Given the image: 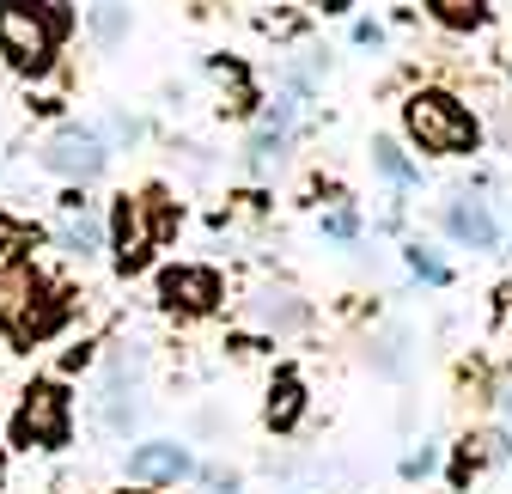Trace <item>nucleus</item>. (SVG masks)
Returning <instances> with one entry per match:
<instances>
[{"label":"nucleus","instance_id":"nucleus-1","mask_svg":"<svg viewBox=\"0 0 512 494\" xmlns=\"http://www.w3.org/2000/svg\"><path fill=\"white\" fill-rule=\"evenodd\" d=\"M403 135L427 159H470L482 153V116L452 86H415L403 98Z\"/></svg>","mask_w":512,"mask_h":494},{"label":"nucleus","instance_id":"nucleus-2","mask_svg":"<svg viewBox=\"0 0 512 494\" xmlns=\"http://www.w3.org/2000/svg\"><path fill=\"white\" fill-rule=\"evenodd\" d=\"M74 31L68 0H0V61L19 74H49L61 37Z\"/></svg>","mask_w":512,"mask_h":494},{"label":"nucleus","instance_id":"nucleus-3","mask_svg":"<svg viewBox=\"0 0 512 494\" xmlns=\"http://www.w3.org/2000/svg\"><path fill=\"white\" fill-rule=\"evenodd\" d=\"M61 312H68V299L49 287V275L37 263L13 257L7 269H0V336H7L13 348H31V342L55 336Z\"/></svg>","mask_w":512,"mask_h":494},{"label":"nucleus","instance_id":"nucleus-4","mask_svg":"<svg viewBox=\"0 0 512 494\" xmlns=\"http://www.w3.org/2000/svg\"><path fill=\"white\" fill-rule=\"evenodd\" d=\"M74 434V397L61 379H37L13 409V446L19 452H61Z\"/></svg>","mask_w":512,"mask_h":494},{"label":"nucleus","instance_id":"nucleus-5","mask_svg":"<svg viewBox=\"0 0 512 494\" xmlns=\"http://www.w3.org/2000/svg\"><path fill=\"white\" fill-rule=\"evenodd\" d=\"M104 226H110L116 275H141V269L153 263V251H159V232H165V208H159V196H128V190H122V196L110 202Z\"/></svg>","mask_w":512,"mask_h":494},{"label":"nucleus","instance_id":"nucleus-6","mask_svg":"<svg viewBox=\"0 0 512 494\" xmlns=\"http://www.w3.org/2000/svg\"><path fill=\"white\" fill-rule=\"evenodd\" d=\"M433 220H439V232L458 244V251H470V257H494L500 251V238H506V226H500V214H494V202L476 190H452L439 208H433Z\"/></svg>","mask_w":512,"mask_h":494},{"label":"nucleus","instance_id":"nucleus-7","mask_svg":"<svg viewBox=\"0 0 512 494\" xmlns=\"http://www.w3.org/2000/svg\"><path fill=\"white\" fill-rule=\"evenodd\" d=\"M104 165H110V147H104V135L92 129V122H61V129L43 141V171H55L61 183H86L92 177H104Z\"/></svg>","mask_w":512,"mask_h":494},{"label":"nucleus","instance_id":"nucleus-8","mask_svg":"<svg viewBox=\"0 0 512 494\" xmlns=\"http://www.w3.org/2000/svg\"><path fill=\"white\" fill-rule=\"evenodd\" d=\"M220 299H226V281L214 263H171L159 269V305L177 318H208L220 312Z\"/></svg>","mask_w":512,"mask_h":494},{"label":"nucleus","instance_id":"nucleus-9","mask_svg":"<svg viewBox=\"0 0 512 494\" xmlns=\"http://www.w3.org/2000/svg\"><path fill=\"white\" fill-rule=\"evenodd\" d=\"M55 244H61L68 257H80V263H92L98 251H110V226H104V214L86 202L80 183L55 202Z\"/></svg>","mask_w":512,"mask_h":494},{"label":"nucleus","instance_id":"nucleus-10","mask_svg":"<svg viewBox=\"0 0 512 494\" xmlns=\"http://www.w3.org/2000/svg\"><path fill=\"white\" fill-rule=\"evenodd\" d=\"M122 470L135 488H177V482L196 476V452L183 440H141V446H128Z\"/></svg>","mask_w":512,"mask_h":494},{"label":"nucleus","instance_id":"nucleus-11","mask_svg":"<svg viewBox=\"0 0 512 494\" xmlns=\"http://www.w3.org/2000/svg\"><path fill=\"white\" fill-rule=\"evenodd\" d=\"M244 318H250V330H263V336H299L311 312H305V299L293 287H256L250 305H244Z\"/></svg>","mask_w":512,"mask_h":494},{"label":"nucleus","instance_id":"nucleus-12","mask_svg":"<svg viewBox=\"0 0 512 494\" xmlns=\"http://www.w3.org/2000/svg\"><path fill=\"white\" fill-rule=\"evenodd\" d=\"M372 171H378V183L391 190V214H403L409 208V196H421V159H409L391 135H372Z\"/></svg>","mask_w":512,"mask_h":494},{"label":"nucleus","instance_id":"nucleus-13","mask_svg":"<svg viewBox=\"0 0 512 494\" xmlns=\"http://www.w3.org/2000/svg\"><path fill=\"white\" fill-rule=\"evenodd\" d=\"M141 385L135 379H110L104 373V391H98V427H104V434L110 440H128V434H135V427H141Z\"/></svg>","mask_w":512,"mask_h":494},{"label":"nucleus","instance_id":"nucleus-14","mask_svg":"<svg viewBox=\"0 0 512 494\" xmlns=\"http://www.w3.org/2000/svg\"><path fill=\"white\" fill-rule=\"evenodd\" d=\"M263 421H269V434H293V427L305 421V379L293 373V366H281V373L269 379V397H263Z\"/></svg>","mask_w":512,"mask_h":494},{"label":"nucleus","instance_id":"nucleus-15","mask_svg":"<svg viewBox=\"0 0 512 494\" xmlns=\"http://www.w3.org/2000/svg\"><path fill=\"white\" fill-rule=\"evenodd\" d=\"M293 129H275V122H256L250 129V141H244V171L250 177H275L281 165H287V153H293Z\"/></svg>","mask_w":512,"mask_h":494},{"label":"nucleus","instance_id":"nucleus-16","mask_svg":"<svg viewBox=\"0 0 512 494\" xmlns=\"http://www.w3.org/2000/svg\"><path fill=\"white\" fill-rule=\"evenodd\" d=\"M366 360H372V373H378V379H409V366H415V336H409L403 324L378 330L372 348H366Z\"/></svg>","mask_w":512,"mask_h":494},{"label":"nucleus","instance_id":"nucleus-17","mask_svg":"<svg viewBox=\"0 0 512 494\" xmlns=\"http://www.w3.org/2000/svg\"><path fill=\"white\" fill-rule=\"evenodd\" d=\"M128 31H135V13H128V0H98V7L86 13V37H92L98 49L128 43Z\"/></svg>","mask_w":512,"mask_h":494},{"label":"nucleus","instance_id":"nucleus-18","mask_svg":"<svg viewBox=\"0 0 512 494\" xmlns=\"http://www.w3.org/2000/svg\"><path fill=\"white\" fill-rule=\"evenodd\" d=\"M488 7H494V0H427V13H433L445 31H458V37L482 31V25H488Z\"/></svg>","mask_w":512,"mask_h":494},{"label":"nucleus","instance_id":"nucleus-19","mask_svg":"<svg viewBox=\"0 0 512 494\" xmlns=\"http://www.w3.org/2000/svg\"><path fill=\"white\" fill-rule=\"evenodd\" d=\"M403 263H409V275H415L421 287H452V269H445V257L433 251V244H421V238L403 244Z\"/></svg>","mask_w":512,"mask_h":494},{"label":"nucleus","instance_id":"nucleus-20","mask_svg":"<svg viewBox=\"0 0 512 494\" xmlns=\"http://www.w3.org/2000/svg\"><path fill=\"white\" fill-rule=\"evenodd\" d=\"M317 232H324L330 244H360V238H366V220H360L354 202H336V208L317 214Z\"/></svg>","mask_w":512,"mask_h":494},{"label":"nucleus","instance_id":"nucleus-21","mask_svg":"<svg viewBox=\"0 0 512 494\" xmlns=\"http://www.w3.org/2000/svg\"><path fill=\"white\" fill-rule=\"evenodd\" d=\"M92 129L104 135L110 153H128V147H141V141H147V122H141V116H128V110H110L104 122H92Z\"/></svg>","mask_w":512,"mask_h":494},{"label":"nucleus","instance_id":"nucleus-22","mask_svg":"<svg viewBox=\"0 0 512 494\" xmlns=\"http://www.w3.org/2000/svg\"><path fill=\"white\" fill-rule=\"evenodd\" d=\"M397 470H403V482H427V476L439 470V440H421L415 452H403V464H397Z\"/></svg>","mask_w":512,"mask_h":494},{"label":"nucleus","instance_id":"nucleus-23","mask_svg":"<svg viewBox=\"0 0 512 494\" xmlns=\"http://www.w3.org/2000/svg\"><path fill=\"white\" fill-rule=\"evenodd\" d=\"M31 238H37V226H31V220H19V214H7V208H0V257L25 251Z\"/></svg>","mask_w":512,"mask_h":494},{"label":"nucleus","instance_id":"nucleus-24","mask_svg":"<svg viewBox=\"0 0 512 494\" xmlns=\"http://www.w3.org/2000/svg\"><path fill=\"white\" fill-rule=\"evenodd\" d=\"M354 43H360V49H378V43H384V25H378V19H360V25H354Z\"/></svg>","mask_w":512,"mask_h":494},{"label":"nucleus","instance_id":"nucleus-25","mask_svg":"<svg viewBox=\"0 0 512 494\" xmlns=\"http://www.w3.org/2000/svg\"><path fill=\"white\" fill-rule=\"evenodd\" d=\"M494 415H500V427L512 434V385H500V397H494Z\"/></svg>","mask_w":512,"mask_h":494},{"label":"nucleus","instance_id":"nucleus-26","mask_svg":"<svg viewBox=\"0 0 512 494\" xmlns=\"http://www.w3.org/2000/svg\"><path fill=\"white\" fill-rule=\"evenodd\" d=\"M305 7H311V13H348L354 0H305Z\"/></svg>","mask_w":512,"mask_h":494},{"label":"nucleus","instance_id":"nucleus-27","mask_svg":"<svg viewBox=\"0 0 512 494\" xmlns=\"http://www.w3.org/2000/svg\"><path fill=\"white\" fill-rule=\"evenodd\" d=\"M122 494H128V488H122ZM135 494H147V488H135Z\"/></svg>","mask_w":512,"mask_h":494}]
</instances>
